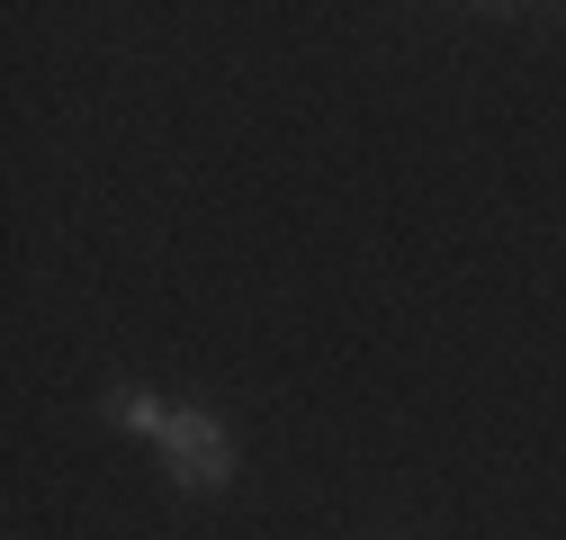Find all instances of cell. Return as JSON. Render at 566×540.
Returning a JSON list of instances; mask_svg holds the SVG:
<instances>
[{"instance_id":"cell-1","label":"cell","mask_w":566,"mask_h":540,"mask_svg":"<svg viewBox=\"0 0 566 540\" xmlns=\"http://www.w3.org/2000/svg\"><path fill=\"white\" fill-rule=\"evenodd\" d=\"M154 450H163V478L180 496H217L234 478V433H226V415H207V405H171Z\"/></svg>"},{"instance_id":"cell-2","label":"cell","mask_w":566,"mask_h":540,"mask_svg":"<svg viewBox=\"0 0 566 540\" xmlns=\"http://www.w3.org/2000/svg\"><path fill=\"white\" fill-rule=\"evenodd\" d=\"M99 415H108L117 433H135V442H163L171 405H163V396H145V387H108V396H99Z\"/></svg>"}]
</instances>
